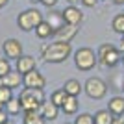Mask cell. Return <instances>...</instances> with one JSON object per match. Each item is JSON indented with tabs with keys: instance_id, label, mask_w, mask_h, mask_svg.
Wrapping results in <instances>:
<instances>
[{
	"instance_id": "cell-34",
	"label": "cell",
	"mask_w": 124,
	"mask_h": 124,
	"mask_svg": "<svg viewBox=\"0 0 124 124\" xmlns=\"http://www.w3.org/2000/svg\"><path fill=\"white\" fill-rule=\"evenodd\" d=\"M65 2H67V4H72V6H76L78 2H80V0H65Z\"/></svg>"
},
{
	"instance_id": "cell-14",
	"label": "cell",
	"mask_w": 124,
	"mask_h": 124,
	"mask_svg": "<svg viewBox=\"0 0 124 124\" xmlns=\"http://www.w3.org/2000/svg\"><path fill=\"white\" fill-rule=\"evenodd\" d=\"M0 83L6 85V87H9V89H19L22 85V74L19 72V70H13V69H11L6 76L0 78Z\"/></svg>"
},
{
	"instance_id": "cell-1",
	"label": "cell",
	"mask_w": 124,
	"mask_h": 124,
	"mask_svg": "<svg viewBox=\"0 0 124 124\" xmlns=\"http://www.w3.org/2000/svg\"><path fill=\"white\" fill-rule=\"evenodd\" d=\"M70 56H72V45L70 43L56 39V41H50L41 46V57L46 63H54V65L65 63Z\"/></svg>"
},
{
	"instance_id": "cell-26",
	"label": "cell",
	"mask_w": 124,
	"mask_h": 124,
	"mask_svg": "<svg viewBox=\"0 0 124 124\" xmlns=\"http://www.w3.org/2000/svg\"><path fill=\"white\" fill-rule=\"evenodd\" d=\"M74 124H94V119L91 113H80L74 119Z\"/></svg>"
},
{
	"instance_id": "cell-10",
	"label": "cell",
	"mask_w": 124,
	"mask_h": 124,
	"mask_svg": "<svg viewBox=\"0 0 124 124\" xmlns=\"http://www.w3.org/2000/svg\"><path fill=\"white\" fill-rule=\"evenodd\" d=\"M37 69V59L30 54H22L19 59H15V70H19L21 74H26L30 70Z\"/></svg>"
},
{
	"instance_id": "cell-33",
	"label": "cell",
	"mask_w": 124,
	"mask_h": 124,
	"mask_svg": "<svg viewBox=\"0 0 124 124\" xmlns=\"http://www.w3.org/2000/svg\"><path fill=\"white\" fill-rule=\"evenodd\" d=\"M8 2H9V0H0V9H2V8H6V6H8Z\"/></svg>"
},
{
	"instance_id": "cell-13",
	"label": "cell",
	"mask_w": 124,
	"mask_h": 124,
	"mask_svg": "<svg viewBox=\"0 0 124 124\" xmlns=\"http://www.w3.org/2000/svg\"><path fill=\"white\" fill-rule=\"evenodd\" d=\"M39 113L45 117V120H56L59 115V106H56L50 100H43L39 106Z\"/></svg>"
},
{
	"instance_id": "cell-20",
	"label": "cell",
	"mask_w": 124,
	"mask_h": 124,
	"mask_svg": "<svg viewBox=\"0 0 124 124\" xmlns=\"http://www.w3.org/2000/svg\"><path fill=\"white\" fill-rule=\"evenodd\" d=\"M35 35H37V39H41V41H46V39L54 37V30L50 28V24H48L46 21H43L41 24L35 28Z\"/></svg>"
},
{
	"instance_id": "cell-16",
	"label": "cell",
	"mask_w": 124,
	"mask_h": 124,
	"mask_svg": "<svg viewBox=\"0 0 124 124\" xmlns=\"http://www.w3.org/2000/svg\"><path fill=\"white\" fill-rule=\"evenodd\" d=\"M78 108H80L78 96H70V94H67V98H65V102L61 104V108H59V109H61L65 115H76Z\"/></svg>"
},
{
	"instance_id": "cell-35",
	"label": "cell",
	"mask_w": 124,
	"mask_h": 124,
	"mask_svg": "<svg viewBox=\"0 0 124 124\" xmlns=\"http://www.w3.org/2000/svg\"><path fill=\"white\" fill-rule=\"evenodd\" d=\"M31 4H41V0H30Z\"/></svg>"
},
{
	"instance_id": "cell-30",
	"label": "cell",
	"mask_w": 124,
	"mask_h": 124,
	"mask_svg": "<svg viewBox=\"0 0 124 124\" xmlns=\"http://www.w3.org/2000/svg\"><path fill=\"white\" fill-rule=\"evenodd\" d=\"M119 50H120V52H124V33L120 35V45H119Z\"/></svg>"
},
{
	"instance_id": "cell-22",
	"label": "cell",
	"mask_w": 124,
	"mask_h": 124,
	"mask_svg": "<svg viewBox=\"0 0 124 124\" xmlns=\"http://www.w3.org/2000/svg\"><path fill=\"white\" fill-rule=\"evenodd\" d=\"M111 30L117 31V33H120V35L124 33V13H117V15L113 17V21H111Z\"/></svg>"
},
{
	"instance_id": "cell-4",
	"label": "cell",
	"mask_w": 124,
	"mask_h": 124,
	"mask_svg": "<svg viewBox=\"0 0 124 124\" xmlns=\"http://www.w3.org/2000/svg\"><path fill=\"white\" fill-rule=\"evenodd\" d=\"M96 57H98V63L106 69H115L120 63V57H122V52L119 48L111 45V43H104L100 45L98 50H96Z\"/></svg>"
},
{
	"instance_id": "cell-18",
	"label": "cell",
	"mask_w": 124,
	"mask_h": 124,
	"mask_svg": "<svg viewBox=\"0 0 124 124\" xmlns=\"http://www.w3.org/2000/svg\"><path fill=\"white\" fill-rule=\"evenodd\" d=\"M93 119H94V124H113V120L117 119V117L106 108V109H98V111L93 115Z\"/></svg>"
},
{
	"instance_id": "cell-40",
	"label": "cell",
	"mask_w": 124,
	"mask_h": 124,
	"mask_svg": "<svg viewBox=\"0 0 124 124\" xmlns=\"http://www.w3.org/2000/svg\"><path fill=\"white\" fill-rule=\"evenodd\" d=\"M69 124H74V122H69Z\"/></svg>"
},
{
	"instance_id": "cell-12",
	"label": "cell",
	"mask_w": 124,
	"mask_h": 124,
	"mask_svg": "<svg viewBox=\"0 0 124 124\" xmlns=\"http://www.w3.org/2000/svg\"><path fill=\"white\" fill-rule=\"evenodd\" d=\"M45 21L50 24V28L54 30V33H56V31L59 30L63 24H65V19H63V11L56 9V8H52V9H48L46 17H45Z\"/></svg>"
},
{
	"instance_id": "cell-39",
	"label": "cell",
	"mask_w": 124,
	"mask_h": 124,
	"mask_svg": "<svg viewBox=\"0 0 124 124\" xmlns=\"http://www.w3.org/2000/svg\"><path fill=\"white\" fill-rule=\"evenodd\" d=\"M120 89H122V91H124V82H122V85H120Z\"/></svg>"
},
{
	"instance_id": "cell-11",
	"label": "cell",
	"mask_w": 124,
	"mask_h": 124,
	"mask_svg": "<svg viewBox=\"0 0 124 124\" xmlns=\"http://www.w3.org/2000/svg\"><path fill=\"white\" fill-rule=\"evenodd\" d=\"M78 31H80V26H72V24H63L59 30L54 33L57 41H65V43H72L74 37L78 35Z\"/></svg>"
},
{
	"instance_id": "cell-36",
	"label": "cell",
	"mask_w": 124,
	"mask_h": 124,
	"mask_svg": "<svg viewBox=\"0 0 124 124\" xmlns=\"http://www.w3.org/2000/svg\"><path fill=\"white\" fill-rule=\"evenodd\" d=\"M120 63L124 65V52H122V57H120Z\"/></svg>"
},
{
	"instance_id": "cell-9",
	"label": "cell",
	"mask_w": 124,
	"mask_h": 124,
	"mask_svg": "<svg viewBox=\"0 0 124 124\" xmlns=\"http://www.w3.org/2000/svg\"><path fill=\"white\" fill-rule=\"evenodd\" d=\"M63 11V19H65V24H72V26H80L83 22V11L78 8V6L69 4Z\"/></svg>"
},
{
	"instance_id": "cell-2",
	"label": "cell",
	"mask_w": 124,
	"mask_h": 124,
	"mask_svg": "<svg viewBox=\"0 0 124 124\" xmlns=\"http://www.w3.org/2000/svg\"><path fill=\"white\" fill-rule=\"evenodd\" d=\"M72 59L74 65H76L78 70L82 72H87V70H93L96 65H98V57H96V52L89 46H80L78 50L72 52Z\"/></svg>"
},
{
	"instance_id": "cell-5",
	"label": "cell",
	"mask_w": 124,
	"mask_h": 124,
	"mask_svg": "<svg viewBox=\"0 0 124 124\" xmlns=\"http://www.w3.org/2000/svg\"><path fill=\"white\" fill-rule=\"evenodd\" d=\"M43 21H45V17H43V13L37 9V8H28V9L21 11V13L17 15V26H19V30H22V31L35 30Z\"/></svg>"
},
{
	"instance_id": "cell-21",
	"label": "cell",
	"mask_w": 124,
	"mask_h": 124,
	"mask_svg": "<svg viewBox=\"0 0 124 124\" xmlns=\"http://www.w3.org/2000/svg\"><path fill=\"white\" fill-rule=\"evenodd\" d=\"M4 109L8 111L9 117H15V115H21L22 113V106H21V100L19 98H11L9 102L4 104Z\"/></svg>"
},
{
	"instance_id": "cell-7",
	"label": "cell",
	"mask_w": 124,
	"mask_h": 124,
	"mask_svg": "<svg viewBox=\"0 0 124 124\" xmlns=\"http://www.w3.org/2000/svg\"><path fill=\"white\" fill-rule=\"evenodd\" d=\"M22 87H31V89H45L46 87V78L39 70H30L22 74Z\"/></svg>"
},
{
	"instance_id": "cell-19",
	"label": "cell",
	"mask_w": 124,
	"mask_h": 124,
	"mask_svg": "<svg viewBox=\"0 0 124 124\" xmlns=\"http://www.w3.org/2000/svg\"><path fill=\"white\" fill-rule=\"evenodd\" d=\"M24 117H22V124H46L45 117H43L39 111H22Z\"/></svg>"
},
{
	"instance_id": "cell-8",
	"label": "cell",
	"mask_w": 124,
	"mask_h": 124,
	"mask_svg": "<svg viewBox=\"0 0 124 124\" xmlns=\"http://www.w3.org/2000/svg\"><path fill=\"white\" fill-rule=\"evenodd\" d=\"M2 52H4V56L8 59H19L22 56V43L15 37H9V39H6L2 43Z\"/></svg>"
},
{
	"instance_id": "cell-28",
	"label": "cell",
	"mask_w": 124,
	"mask_h": 124,
	"mask_svg": "<svg viewBox=\"0 0 124 124\" xmlns=\"http://www.w3.org/2000/svg\"><path fill=\"white\" fill-rule=\"evenodd\" d=\"M80 4L85 6V8H94V6L98 4V0H80Z\"/></svg>"
},
{
	"instance_id": "cell-27",
	"label": "cell",
	"mask_w": 124,
	"mask_h": 124,
	"mask_svg": "<svg viewBox=\"0 0 124 124\" xmlns=\"http://www.w3.org/2000/svg\"><path fill=\"white\" fill-rule=\"evenodd\" d=\"M57 2H59V0H41V4L45 6V8H48V9L56 8V6H57Z\"/></svg>"
},
{
	"instance_id": "cell-29",
	"label": "cell",
	"mask_w": 124,
	"mask_h": 124,
	"mask_svg": "<svg viewBox=\"0 0 124 124\" xmlns=\"http://www.w3.org/2000/svg\"><path fill=\"white\" fill-rule=\"evenodd\" d=\"M9 119V115H8V111L6 109H0V124H4L6 120Z\"/></svg>"
},
{
	"instance_id": "cell-37",
	"label": "cell",
	"mask_w": 124,
	"mask_h": 124,
	"mask_svg": "<svg viewBox=\"0 0 124 124\" xmlns=\"http://www.w3.org/2000/svg\"><path fill=\"white\" fill-rule=\"evenodd\" d=\"M4 124H13V122H11V120H9V119H8V120H6V122H4Z\"/></svg>"
},
{
	"instance_id": "cell-24",
	"label": "cell",
	"mask_w": 124,
	"mask_h": 124,
	"mask_svg": "<svg viewBox=\"0 0 124 124\" xmlns=\"http://www.w3.org/2000/svg\"><path fill=\"white\" fill-rule=\"evenodd\" d=\"M11 98H13V89H9V87H6V85L0 83V102L6 104V102H9Z\"/></svg>"
},
{
	"instance_id": "cell-23",
	"label": "cell",
	"mask_w": 124,
	"mask_h": 124,
	"mask_svg": "<svg viewBox=\"0 0 124 124\" xmlns=\"http://www.w3.org/2000/svg\"><path fill=\"white\" fill-rule=\"evenodd\" d=\"M65 98H67V93H65V89H63V87L56 89V91L50 94V102H54L56 106H59V108H61V104L65 102Z\"/></svg>"
},
{
	"instance_id": "cell-15",
	"label": "cell",
	"mask_w": 124,
	"mask_h": 124,
	"mask_svg": "<svg viewBox=\"0 0 124 124\" xmlns=\"http://www.w3.org/2000/svg\"><path fill=\"white\" fill-rule=\"evenodd\" d=\"M108 109L115 115V117H122L124 115V96H120V94L111 96L109 102H108Z\"/></svg>"
},
{
	"instance_id": "cell-6",
	"label": "cell",
	"mask_w": 124,
	"mask_h": 124,
	"mask_svg": "<svg viewBox=\"0 0 124 124\" xmlns=\"http://www.w3.org/2000/svg\"><path fill=\"white\" fill-rule=\"evenodd\" d=\"M83 93L91 100H102L108 94V83L98 76H91L83 83Z\"/></svg>"
},
{
	"instance_id": "cell-32",
	"label": "cell",
	"mask_w": 124,
	"mask_h": 124,
	"mask_svg": "<svg viewBox=\"0 0 124 124\" xmlns=\"http://www.w3.org/2000/svg\"><path fill=\"white\" fill-rule=\"evenodd\" d=\"M109 2H113L115 6H124V0H109Z\"/></svg>"
},
{
	"instance_id": "cell-25",
	"label": "cell",
	"mask_w": 124,
	"mask_h": 124,
	"mask_svg": "<svg viewBox=\"0 0 124 124\" xmlns=\"http://www.w3.org/2000/svg\"><path fill=\"white\" fill-rule=\"evenodd\" d=\"M11 70V59H8L6 56H0V78Z\"/></svg>"
},
{
	"instance_id": "cell-38",
	"label": "cell",
	"mask_w": 124,
	"mask_h": 124,
	"mask_svg": "<svg viewBox=\"0 0 124 124\" xmlns=\"http://www.w3.org/2000/svg\"><path fill=\"white\" fill-rule=\"evenodd\" d=\"M0 109H4V104H2V102H0Z\"/></svg>"
},
{
	"instance_id": "cell-17",
	"label": "cell",
	"mask_w": 124,
	"mask_h": 124,
	"mask_svg": "<svg viewBox=\"0 0 124 124\" xmlns=\"http://www.w3.org/2000/svg\"><path fill=\"white\" fill-rule=\"evenodd\" d=\"M63 89H65V93L70 94V96H80V94L83 93V83H80V80L70 78V80H67V82H65Z\"/></svg>"
},
{
	"instance_id": "cell-31",
	"label": "cell",
	"mask_w": 124,
	"mask_h": 124,
	"mask_svg": "<svg viewBox=\"0 0 124 124\" xmlns=\"http://www.w3.org/2000/svg\"><path fill=\"white\" fill-rule=\"evenodd\" d=\"M113 124H124V117H117V119L113 120Z\"/></svg>"
},
{
	"instance_id": "cell-3",
	"label": "cell",
	"mask_w": 124,
	"mask_h": 124,
	"mask_svg": "<svg viewBox=\"0 0 124 124\" xmlns=\"http://www.w3.org/2000/svg\"><path fill=\"white\" fill-rule=\"evenodd\" d=\"M19 100H21L22 111H39V106H41L45 98V89H31V87H22L21 94H19Z\"/></svg>"
}]
</instances>
